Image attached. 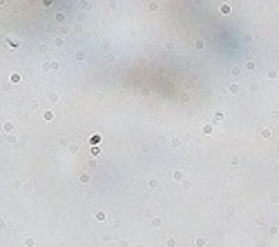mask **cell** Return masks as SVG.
I'll return each instance as SVG.
<instances>
[{
	"instance_id": "1",
	"label": "cell",
	"mask_w": 279,
	"mask_h": 247,
	"mask_svg": "<svg viewBox=\"0 0 279 247\" xmlns=\"http://www.w3.org/2000/svg\"><path fill=\"white\" fill-rule=\"evenodd\" d=\"M172 178H174V180H181V183H183V171H181V169H176V171L172 174Z\"/></svg>"
},
{
	"instance_id": "2",
	"label": "cell",
	"mask_w": 279,
	"mask_h": 247,
	"mask_svg": "<svg viewBox=\"0 0 279 247\" xmlns=\"http://www.w3.org/2000/svg\"><path fill=\"white\" fill-rule=\"evenodd\" d=\"M239 89H241L239 85H237V82H232V85L228 87V91H230V93H239Z\"/></svg>"
},
{
	"instance_id": "3",
	"label": "cell",
	"mask_w": 279,
	"mask_h": 247,
	"mask_svg": "<svg viewBox=\"0 0 279 247\" xmlns=\"http://www.w3.org/2000/svg\"><path fill=\"white\" fill-rule=\"evenodd\" d=\"M92 180V176L87 174V171H85V174H80V183H89Z\"/></svg>"
},
{
	"instance_id": "4",
	"label": "cell",
	"mask_w": 279,
	"mask_h": 247,
	"mask_svg": "<svg viewBox=\"0 0 279 247\" xmlns=\"http://www.w3.org/2000/svg\"><path fill=\"white\" fill-rule=\"evenodd\" d=\"M261 138H273V132L270 129H261Z\"/></svg>"
},
{
	"instance_id": "5",
	"label": "cell",
	"mask_w": 279,
	"mask_h": 247,
	"mask_svg": "<svg viewBox=\"0 0 279 247\" xmlns=\"http://www.w3.org/2000/svg\"><path fill=\"white\" fill-rule=\"evenodd\" d=\"M223 120V111H214V122Z\"/></svg>"
},
{
	"instance_id": "6",
	"label": "cell",
	"mask_w": 279,
	"mask_h": 247,
	"mask_svg": "<svg viewBox=\"0 0 279 247\" xmlns=\"http://www.w3.org/2000/svg\"><path fill=\"white\" fill-rule=\"evenodd\" d=\"M170 143H172V147H181V138H172Z\"/></svg>"
},
{
	"instance_id": "7",
	"label": "cell",
	"mask_w": 279,
	"mask_h": 247,
	"mask_svg": "<svg viewBox=\"0 0 279 247\" xmlns=\"http://www.w3.org/2000/svg\"><path fill=\"white\" fill-rule=\"evenodd\" d=\"M232 76H234V78L241 76V67H232Z\"/></svg>"
},
{
	"instance_id": "8",
	"label": "cell",
	"mask_w": 279,
	"mask_h": 247,
	"mask_svg": "<svg viewBox=\"0 0 279 247\" xmlns=\"http://www.w3.org/2000/svg\"><path fill=\"white\" fill-rule=\"evenodd\" d=\"M266 76H268V78H277V69H268Z\"/></svg>"
},
{
	"instance_id": "9",
	"label": "cell",
	"mask_w": 279,
	"mask_h": 247,
	"mask_svg": "<svg viewBox=\"0 0 279 247\" xmlns=\"http://www.w3.org/2000/svg\"><path fill=\"white\" fill-rule=\"evenodd\" d=\"M194 243H196V247H206V238H196Z\"/></svg>"
},
{
	"instance_id": "10",
	"label": "cell",
	"mask_w": 279,
	"mask_h": 247,
	"mask_svg": "<svg viewBox=\"0 0 279 247\" xmlns=\"http://www.w3.org/2000/svg\"><path fill=\"white\" fill-rule=\"evenodd\" d=\"M7 45H9V47H16L18 40H16V38H7Z\"/></svg>"
},
{
	"instance_id": "11",
	"label": "cell",
	"mask_w": 279,
	"mask_h": 247,
	"mask_svg": "<svg viewBox=\"0 0 279 247\" xmlns=\"http://www.w3.org/2000/svg\"><path fill=\"white\" fill-rule=\"evenodd\" d=\"M96 220H105V212H96Z\"/></svg>"
},
{
	"instance_id": "12",
	"label": "cell",
	"mask_w": 279,
	"mask_h": 247,
	"mask_svg": "<svg viewBox=\"0 0 279 247\" xmlns=\"http://www.w3.org/2000/svg\"><path fill=\"white\" fill-rule=\"evenodd\" d=\"M152 227H161V218H152Z\"/></svg>"
},
{
	"instance_id": "13",
	"label": "cell",
	"mask_w": 279,
	"mask_h": 247,
	"mask_svg": "<svg viewBox=\"0 0 279 247\" xmlns=\"http://www.w3.org/2000/svg\"><path fill=\"white\" fill-rule=\"evenodd\" d=\"M147 185H150V189H154V187H159V180H154V178H152V180L147 183Z\"/></svg>"
},
{
	"instance_id": "14",
	"label": "cell",
	"mask_w": 279,
	"mask_h": 247,
	"mask_svg": "<svg viewBox=\"0 0 279 247\" xmlns=\"http://www.w3.org/2000/svg\"><path fill=\"white\" fill-rule=\"evenodd\" d=\"M45 120H54V114H51V111H45Z\"/></svg>"
},
{
	"instance_id": "15",
	"label": "cell",
	"mask_w": 279,
	"mask_h": 247,
	"mask_svg": "<svg viewBox=\"0 0 279 247\" xmlns=\"http://www.w3.org/2000/svg\"><path fill=\"white\" fill-rule=\"evenodd\" d=\"M252 40V33H243V42H250Z\"/></svg>"
},
{
	"instance_id": "16",
	"label": "cell",
	"mask_w": 279,
	"mask_h": 247,
	"mask_svg": "<svg viewBox=\"0 0 279 247\" xmlns=\"http://www.w3.org/2000/svg\"><path fill=\"white\" fill-rule=\"evenodd\" d=\"M49 100L51 103H58V93H49Z\"/></svg>"
},
{
	"instance_id": "17",
	"label": "cell",
	"mask_w": 279,
	"mask_h": 247,
	"mask_svg": "<svg viewBox=\"0 0 279 247\" xmlns=\"http://www.w3.org/2000/svg\"><path fill=\"white\" fill-rule=\"evenodd\" d=\"M11 82H20V74H13V76H11Z\"/></svg>"
},
{
	"instance_id": "18",
	"label": "cell",
	"mask_w": 279,
	"mask_h": 247,
	"mask_svg": "<svg viewBox=\"0 0 279 247\" xmlns=\"http://www.w3.org/2000/svg\"><path fill=\"white\" fill-rule=\"evenodd\" d=\"M69 151H72V154H76V151H78V145L72 143V145H69Z\"/></svg>"
},
{
	"instance_id": "19",
	"label": "cell",
	"mask_w": 279,
	"mask_h": 247,
	"mask_svg": "<svg viewBox=\"0 0 279 247\" xmlns=\"http://www.w3.org/2000/svg\"><path fill=\"white\" fill-rule=\"evenodd\" d=\"M147 9H150V11H154V9H159V5H156V2H150V5H147Z\"/></svg>"
},
{
	"instance_id": "20",
	"label": "cell",
	"mask_w": 279,
	"mask_h": 247,
	"mask_svg": "<svg viewBox=\"0 0 279 247\" xmlns=\"http://www.w3.org/2000/svg\"><path fill=\"white\" fill-rule=\"evenodd\" d=\"M221 11L223 13H230V5H221Z\"/></svg>"
},
{
	"instance_id": "21",
	"label": "cell",
	"mask_w": 279,
	"mask_h": 247,
	"mask_svg": "<svg viewBox=\"0 0 279 247\" xmlns=\"http://www.w3.org/2000/svg\"><path fill=\"white\" fill-rule=\"evenodd\" d=\"M203 134H212V125H206V127H203Z\"/></svg>"
},
{
	"instance_id": "22",
	"label": "cell",
	"mask_w": 279,
	"mask_h": 247,
	"mask_svg": "<svg viewBox=\"0 0 279 247\" xmlns=\"http://www.w3.org/2000/svg\"><path fill=\"white\" fill-rule=\"evenodd\" d=\"M277 163H279V160H277Z\"/></svg>"
}]
</instances>
